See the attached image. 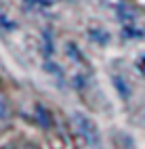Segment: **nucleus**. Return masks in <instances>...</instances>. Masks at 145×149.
<instances>
[{
    "label": "nucleus",
    "mask_w": 145,
    "mask_h": 149,
    "mask_svg": "<svg viewBox=\"0 0 145 149\" xmlns=\"http://www.w3.org/2000/svg\"><path fill=\"white\" fill-rule=\"evenodd\" d=\"M72 122H74L76 132L80 136H84V141L89 145H99L101 136H99V130H97V126L91 118H86L82 113H72Z\"/></svg>",
    "instance_id": "obj_1"
},
{
    "label": "nucleus",
    "mask_w": 145,
    "mask_h": 149,
    "mask_svg": "<svg viewBox=\"0 0 145 149\" xmlns=\"http://www.w3.org/2000/svg\"><path fill=\"white\" fill-rule=\"evenodd\" d=\"M118 15H120V21L124 25V34L126 36H141V34H145V27L139 23V13L135 11V8L122 6L118 11Z\"/></svg>",
    "instance_id": "obj_2"
},
{
    "label": "nucleus",
    "mask_w": 145,
    "mask_h": 149,
    "mask_svg": "<svg viewBox=\"0 0 145 149\" xmlns=\"http://www.w3.org/2000/svg\"><path fill=\"white\" fill-rule=\"evenodd\" d=\"M6 111H8V107H6V101L2 99V95H0V120H2V118H6Z\"/></svg>",
    "instance_id": "obj_3"
},
{
    "label": "nucleus",
    "mask_w": 145,
    "mask_h": 149,
    "mask_svg": "<svg viewBox=\"0 0 145 149\" xmlns=\"http://www.w3.org/2000/svg\"><path fill=\"white\" fill-rule=\"evenodd\" d=\"M137 67H139V72L145 74V55H141V59L137 61Z\"/></svg>",
    "instance_id": "obj_4"
}]
</instances>
